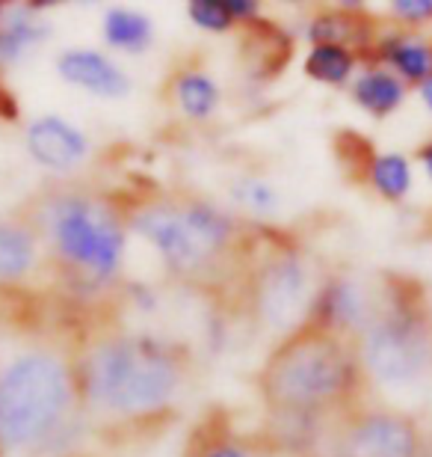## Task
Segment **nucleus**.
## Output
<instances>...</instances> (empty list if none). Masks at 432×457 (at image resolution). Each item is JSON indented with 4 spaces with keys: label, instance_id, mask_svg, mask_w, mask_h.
Segmentation results:
<instances>
[{
    "label": "nucleus",
    "instance_id": "nucleus-22",
    "mask_svg": "<svg viewBox=\"0 0 432 457\" xmlns=\"http://www.w3.org/2000/svg\"><path fill=\"white\" fill-rule=\"evenodd\" d=\"M187 18L205 33H228L237 24L228 12L225 0H190Z\"/></svg>",
    "mask_w": 432,
    "mask_h": 457
},
{
    "label": "nucleus",
    "instance_id": "nucleus-8",
    "mask_svg": "<svg viewBox=\"0 0 432 457\" xmlns=\"http://www.w3.org/2000/svg\"><path fill=\"white\" fill-rule=\"evenodd\" d=\"M344 457H424V440L409 416L391 410L355 413L341 431Z\"/></svg>",
    "mask_w": 432,
    "mask_h": 457
},
{
    "label": "nucleus",
    "instance_id": "nucleus-26",
    "mask_svg": "<svg viewBox=\"0 0 432 457\" xmlns=\"http://www.w3.org/2000/svg\"><path fill=\"white\" fill-rule=\"evenodd\" d=\"M418 96H420V102H424V107L432 113V75L424 80V84L418 87Z\"/></svg>",
    "mask_w": 432,
    "mask_h": 457
},
{
    "label": "nucleus",
    "instance_id": "nucleus-18",
    "mask_svg": "<svg viewBox=\"0 0 432 457\" xmlns=\"http://www.w3.org/2000/svg\"><path fill=\"white\" fill-rule=\"evenodd\" d=\"M355 66H358V54L344 48V45L332 42H317L311 45L306 54V78H311L314 84L326 87H346L355 80Z\"/></svg>",
    "mask_w": 432,
    "mask_h": 457
},
{
    "label": "nucleus",
    "instance_id": "nucleus-10",
    "mask_svg": "<svg viewBox=\"0 0 432 457\" xmlns=\"http://www.w3.org/2000/svg\"><path fill=\"white\" fill-rule=\"evenodd\" d=\"M379 300L367 291L362 282L353 277H329L317 291L314 312H311V327L323 333L349 336L364 333L373 321Z\"/></svg>",
    "mask_w": 432,
    "mask_h": 457
},
{
    "label": "nucleus",
    "instance_id": "nucleus-2",
    "mask_svg": "<svg viewBox=\"0 0 432 457\" xmlns=\"http://www.w3.org/2000/svg\"><path fill=\"white\" fill-rule=\"evenodd\" d=\"M187 360L167 339L113 333L92 342L77 360L84 410L116 422H145L178 401Z\"/></svg>",
    "mask_w": 432,
    "mask_h": 457
},
{
    "label": "nucleus",
    "instance_id": "nucleus-6",
    "mask_svg": "<svg viewBox=\"0 0 432 457\" xmlns=\"http://www.w3.org/2000/svg\"><path fill=\"white\" fill-rule=\"evenodd\" d=\"M131 228L149 241L178 277H196L208 270L237 235V220L214 203H151L131 217Z\"/></svg>",
    "mask_w": 432,
    "mask_h": 457
},
{
    "label": "nucleus",
    "instance_id": "nucleus-14",
    "mask_svg": "<svg viewBox=\"0 0 432 457\" xmlns=\"http://www.w3.org/2000/svg\"><path fill=\"white\" fill-rule=\"evenodd\" d=\"M349 93H353V102L362 107L364 113H371L373 119H385L400 111L409 89L391 69L371 66V69L358 71L355 80L349 84Z\"/></svg>",
    "mask_w": 432,
    "mask_h": 457
},
{
    "label": "nucleus",
    "instance_id": "nucleus-9",
    "mask_svg": "<svg viewBox=\"0 0 432 457\" xmlns=\"http://www.w3.org/2000/svg\"><path fill=\"white\" fill-rule=\"evenodd\" d=\"M27 154L48 172H75L89 158L92 143L71 119L60 113H42L24 128Z\"/></svg>",
    "mask_w": 432,
    "mask_h": 457
},
{
    "label": "nucleus",
    "instance_id": "nucleus-12",
    "mask_svg": "<svg viewBox=\"0 0 432 457\" xmlns=\"http://www.w3.org/2000/svg\"><path fill=\"white\" fill-rule=\"evenodd\" d=\"M48 39L51 24L39 15V9L30 4L6 9L0 21V66H15Z\"/></svg>",
    "mask_w": 432,
    "mask_h": 457
},
{
    "label": "nucleus",
    "instance_id": "nucleus-27",
    "mask_svg": "<svg viewBox=\"0 0 432 457\" xmlns=\"http://www.w3.org/2000/svg\"><path fill=\"white\" fill-rule=\"evenodd\" d=\"M4 12H6V6H4V4H0V21H4Z\"/></svg>",
    "mask_w": 432,
    "mask_h": 457
},
{
    "label": "nucleus",
    "instance_id": "nucleus-19",
    "mask_svg": "<svg viewBox=\"0 0 432 457\" xmlns=\"http://www.w3.org/2000/svg\"><path fill=\"white\" fill-rule=\"evenodd\" d=\"M371 36V21L364 18L362 9H329V12H320L314 21L308 24V39L311 42H332V45H344V48L355 51L362 48Z\"/></svg>",
    "mask_w": 432,
    "mask_h": 457
},
{
    "label": "nucleus",
    "instance_id": "nucleus-17",
    "mask_svg": "<svg viewBox=\"0 0 432 457\" xmlns=\"http://www.w3.org/2000/svg\"><path fill=\"white\" fill-rule=\"evenodd\" d=\"M172 96H175V104L181 107V113L192 119V122L210 119L219 111V102H223V89H219L216 80L201 69L181 71L172 84Z\"/></svg>",
    "mask_w": 432,
    "mask_h": 457
},
{
    "label": "nucleus",
    "instance_id": "nucleus-28",
    "mask_svg": "<svg viewBox=\"0 0 432 457\" xmlns=\"http://www.w3.org/2000/svg\"><path fill=\"white\" fill-rule=\"evenodd\" d=\"M424 457H432V452H429V454H427V452H424Z\"/></svg>",
    "mask_w": 432,
    "mask_h": 457
},
{
    "label": "nucleus",
    "instance_id": "nucleus-13",
    "mask_svg": "<svg viewBox=\"0 0 432 457\" xmlns=\"http://www.w3.org/2000/svg\"><path fill=\"white\" fill-rule=\"evenodd\" d=\"M376 51L385 60V69H391L403 84L420 87L432 75V42L424 36H415L409 30L388 33L379 39Z\"/></svg>",
    "mask_w": 432,
    "mask_h": 457
},
{
    "label": "nucleus",
    "instance_id": "nucleus-20",
    "mask_svg": "<svg viewBox=\"0 0 432 457\" xmlns=\"http://www.w3.org/2000/svg\"><path fill=\"white\" fill-rule=\"evenodd\" d=\"M367 179H371L373 190L388 203H403L412 194L415 185V172H412V161L400 152H382L373 154L371 167H367Z\"/></svg>",
    "mask_w": 432,
    "mask_h": 457
},
{
    "label": "nucleus",
    "instance_id": "nucleus-1",
    "mask_svg": "<svg viewBox=\"0 0 432 457\" xmlns=\"http://www.w3.org/2000/svg\"><path fill=\"white\" fill-rule=\"evenodd\" d=\"M77 362L51 345H33L0 365V457L66 452L84 419Z\"/></svg>",
    "mask_w": 432,
    "mask_h": 457
},
{
    "label": "nucleus",
    "instance_id": "nucleus-11",
    "mask_svg": "<svg viewBox=\"0 0 432 457\" xmlns=\"http://www.w3.org/2000/svg\"><path fill=\"white\" fill-rule=\"evenodd\" d=\"M57 75L62 84L84 89L95 98H110V102L131 93L127 71L95 48H66L57 57Z\"/></svg>",
    "mask_w": 432,
    "mask_h": 457
},
{
    "label": "nucleus",
    "instance_id": "nucleus-24",
    "mask_svg": "<svg viewBox=\"0 0 432 457\" xmlns=\"http://www.w3.org/2000/svg\"><path fill=\"white\" fill-rule=\"evenodd\" d=\"M199 457H258V452L240 440H216V443H210Z\"/></svg>",
    "mask_w": 432,
    "mask_h": 457
},
{
    "label": "nucleus",
    "instance_id": "nucleus-25",
    "mask_svg": "<svg viewBox=\"0 0 432 457\" xmlns=\"http://www.w3.org/2000/svg\"><path fill=\"white\" fill-rule=\"evenodd\" d=\"M418 161H420V167H424V172H427L429 181H432V140H427L418 149Z\"/></svg>",
    "mask_w": 432,
    "mask_h": 457
},
{
    "label": "nucleus",
    "instance_id": "nucleus-21",
    "mask_svg": "<svg viewBox=\"0 0 432 457\" xmlns=\"http://www.w3.org/2000/svg\"><path fill=\"white\" fill-rule=\"evenodd\" d=\"M232 194L246 212H252L258 217H270L275 214V208H279V194H275L264 179H240L232 187Z\"/></svg>",
    "mask_w": 432,
    "mask_h": 457
},
{
    "label": "nucleus",
    "instance_id": "nucleus-23",
    "mask_svg": "<svg viewBox=\"0 0 432 457\" xmlns=\"http://www.w3.org/2000/svg\"><path fill=\"white\" fill-rule=\"evenodd\" d=\"M391 12L403 24H429L432 21V0H394Z\"/></svg>",
    "mask_w": 432,
    "mask_h": 457
},
{
    "label": "nucleus",
    "instance_id": "nucleus-15",
    "mask_svg": "<svg viewBox=\"0 0 432 457\" xmlns=\"http://www.w3.org/2000/svg\"><path fill=\"white\" fill-rule=\"evenodd\" d=\"M39 259V232L30 223L0 220V282H21Z\"/></svg>",
    "mask_w": 432,
    "mask_h": 457
},
{
    "label": "nucleus",
    "instance_id": "nucleus-4",
    "mask_svg": "<svg viewBox=\"0 0 432 457\" xmlns=\"http://www.w3.org/2000/svg\"><path fill=\"white\" fill-rule=\"evenodd\" d=\"M42 232L57 262L89 286H107L125 262V223L98 196L53 194L42 212Z\"/></svg>",
    "mask_w": 432,
    "mask_h": 457
},
{
    "label": "nucleus",
    "instance_id": "nucleus-3",
    "mask_svg": "<svg viewBox=\"0 0 432 457\" xmlns=\"http://www.w3.org/2000/svg\"><path fill=\"white\" fill-rule=\"evenodd\" d=\"M362 374L358 351L344 336L308 324L275 347L261 371V392L275 413L311 422L353 398Z\"/></svg>",
    "mask_w": 432,
    "mask_h": 457
},
{
    "label": "nucleus",
    "instance_id": "nucleus-7",
    "mask_svg": "<svg viewBox=\"0 0 432 457\" xmlns=\"http://www.w3.org/2000/svg\"><path fill=\"white\" fill-rule=\"evenodd\" d=\"M317 291L308 262L290 246H281L255 273V312L273 333L293 336L311 324Z\"/></svg>",
    "mask_w": 432,
    "mask_h": 457
},
{
    "label": "nucleus",
    "instance_id": "nucleus-5",
    "mask_svg": "<svg viewBox=\"0 0 432 457\" xmlns=\"http://www.w3.org/2000/svg\"><path fill=\"white\" fill-rule=\"evenodd\" d=\"M358 362L385 389H418L432 378V318L418 297L397 291L379 300L358 339Z\"/></svg>",
    "mask_w": 432,
    "mask_h": 457
},
{
    "label": "nucleus",
    "instance_id": "nucleus-16",
    "mask_svg": "<svg viewBox=\"0 0 432 457\" xmlns=\"http://www.w3.org/2000/svg\"><path fill=\"white\" fill-rule=\"evenodd\" d=\"M101 36H104V42L113 51L136 57V54L149 51L154 45V21H151V15L140 12V9L113 6L104 12Z\"/></svg>",
    "mask_w": 432,
    "mask_h": 457
}]
</instances>
